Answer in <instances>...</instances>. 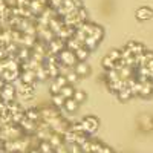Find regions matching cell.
I'll return each mask as SVG.
<instances>
[{"instance_id": "6da1fadb", "label": "cell", "mask_w": 153, "mask_h": 153, "mask_svg": "<svg viewBox=\"0 0 153 153\" xmlns=\"http://www.w3.org/2000/svg\"><path fill=\"white\" fill-rule=\"evenodd\" d=\"M57 60H58V63L60 65H63V66H68V68H74L75 65H76V57H75V52L74 51H71V49H63L61 52H58L57 54Z\"/></svg>"}, {"instance_id": "7a4b0ae2", "label": "cell", "mask_w": 153, "mask_h": 153, "mask_svg": "<svg viewBox=\"0 0 153 153\" xmlns=\"http://www.w3.org/2000/svg\"><path fill=\"white\" fill-rule=\"evenodd\" d=\"M16 94H17L16 86L12 84V83H5L3 87L0 89V100H3L5 103H8V101H12V100H14Z\"/></svg>"}, {"instance_id": "3957f363", "label": "cell", "mask_w": 153, "mask_h": 153, "mask_svg": "<svg viewBox=\"0 0 153 153\" xmlns=\"http://www.w3.org/2000/svg\"><path fill=\"white\" fill-rule=\"evenodd\" d=\"M46 8H48V0H31V5H29L28 9L35 17H38V16L43 14Z\"/></svg>"}, {"instance_id": "277c9868", "label": "cell", "mask_w": 153, "mask_h": 153, "mask_svg": "<svg viewBox=\"0 0 153 153\" xmlns=\"http://www.w3.org/2000/svg\"><path fill=\"white\" fill-rule=\"evenodd\" d=\"M81 127H83V132L84 133H94L98 127V120L95 117H86L81 123Z\"/></svg>"}, {"instance_id": "5b68a950", "label": "cell", "mask_w": 153, "mask_h": 153, "mask_svg": "<svg viewBox=\"0 0 153 153\" xmlns=\"http://www.w3.org/2000/svg\"><path fill=\"white\" fill-rule=\"evenodd\" d=\"M65 48H66V46H65V42L55 37L52 42H49V43H48V52H49V54L57 55V54H58V52H61V51L65 49Z\"/></svg>"}, {"instance_id": "8992f818", "label": "cell", "mask_w": 153, "mask_h": 153, "mask_svg": "<svg viewBox=\"0 0 153 153\" xmlns=\"http://www.w3.org/2000/svg\"><path fill=\"white\" fill-rule=\"evenodd\" d=\"M74 72L78 76H87L91 72V68L87 66L86 61H76V65L74 66Z\"/></svg>"}, {"instance_id": "52a82bcc", "label": "cell", "mask_w": 153, "mask_h": 153, "mask_svg": "<svg viewBox=\"0 0 153 153\" xmlns=\"http://www.w3.org/2000/svg\"><path fill=\"white\" fill-rule=\"evenodd\" d=\"M17 92H19V95L23 97L25 100H29V98H32V95H34V84H22Z\"/></svg>"}, {"instance_id": "ba28073f", "label": "cell", "mask_w": 153, "mask_h": 153, "mask_svg": "<svg viewBox=\"0 0 153 153\" xmlns=\"http://www.w3.org/2000/svg\"><path fill=\"white\" fill-rule=\"evenodd\" d=\"M2 78L5 83H12L14 80H17L19 76H20V71H9V69H5L2 74Z\"/></svg>"}, {"instance_id": "9c48e42d", "label": "cell", "mask_w": 153, "mask_h": 153, "mask_svg": "<svg viewBox=\"0 0 153 153\" xmlns=\"http://www.w3.org/2000/svg\"><path fill=\"white\" fill-rule=\"evenodd\" d=\"M139 95L144 97V98H149V97L153 95V83H152V80H147L146 83H143L141 91H139Z\"/></svg>"}, {"instance_id": "30bf717a", "label": "cell", "mask_w": 153, "mask_h": 153, "mask_svg": "<svg viewBox=\"0 0 153 153\" xmlns=\"http://www.w3.org/2000/svg\"><path fill=\"white\" fill-rule=\"evenodd\" d=\"M20 78L23 84H34L35 81V72L34 71H22L20 72Z\"/></svg>"}, {"instance_id": "8fae6325", "label": "cell", "mask_w": 153, "mask_h": 153, "mask_svg": "<svg viewBox=\"0 0 153 153\" xmlns=\"http://www.w3.org/2000/svg\"><path fill=\"white\" fill-rule=\"evenodd\" d=\"M152 17H153V11H152L150 8H139V9L136 11V19L141 20V22L149 20V19H152Z\"/></svg>"}, {"instance_id": "7c38bea8", "label": "cell", "mask_w": 153, "mask_h": 153, "mask_svg": "<svg viewBox=\"0 0 153 153\" xmlns=\"http://www.w3.org/2000/svg\"><path fill=\"white\" fill-rule=\"evenodd\" d=\"M127 49L132 52V55H139V54H143L146 48L141 45V43H138V42H129V45H127Z\"/></svg>"}, {"instance_id": "4fadbf2b", "label": "cell", "mask_w": 153, "mask_h": 153, "mask_svg": "<svg viewBox=\"0 0 153 153\" xmlns=\"http://www.w3.org/2000/svg\"><path fill=\"white\" fill-rule=\"evenodd\" d=\"M91 37L100 43L101 38L104 37V29L101 28V26H98V25H94V26H92V31H91Z\"/></svg>"}, {"instance_id": "5bb4252c", "label": "cell", "mask_w": 153, "mask_h": 153, "mask_svg": "<svg viewBox=\"0 0 153 153\" xmlns=\"http://www.w3.org/2000/svg\"><path fill=\"white\" fill-rule=\"evenodd\" d=\"M124 87H127V83H126V80H121V78H118L117 81H112V83H109V89L112 92H120L121 89H124Z\"/></svg>"}, {"instance_id": "9a60e30c", "label": "cell", "mask_w": 153, "mask_h": 153, "mask_svg": "<svg viewBox=\"0 0 153 153\" xmlns=\"http://www.w3.org/2000/svg\"><path fill=\"white\" fill-rule=\"evenodd\" d=\"M65 46H66V49H71V51H76L80 46H83V43L81 42H78L75 37H71V38H68V40L65 42Z\"/></svg>"}, {"instance_id": "2e32d148", "label": "cell", "mask_w": 153, "mask_h": 153, "mask_svg": "<svg viewBox=\"0 0 153 153\" xmlns=\"http://www.w3.org/2000/svg\"><path fill=\"white\" fill-rule=\"evenodd\" d=\"M25 118H28V120L37 123L38 120H42V115H40V112H38L37 109H29V110L25 112Z\"/></svg>"}, {"instance_id": "e0dca14e", "label": "cell", "mask_w": 153, "mask_h": 153, "mask_svg": "<svg viewBox=\"0 0 153 153\" xmlns=\"http://www.w3.org/2000/svg\"><path fill=\"white\" fill-rule=\"evenodd\" d=\"M75 52V57L78 61H86V58L89 57V49H86L84 46H80L76 51H74Z\"/></svg>"}, {"instance_id": "ac0fdd59", "label": "cell", "mask_w": 153, "mask_h": 153, "mask_svg": "<svg viewBox=\"0 0 153 153\" xmlns=\"http://www.w3.org/2000/svg\"><path fill=\"white\" fill-rule=\"evenodd\" d=\"M34 72H35V80H37V81H45V80L48 78V72H46V68H45L43 65H42L40 68H37Z\"/></svg>"}, {"instance_id": "d6986e66", "label": "cell", "mask_w": 153, "mask_h": 153, "mask_svg": "<svg viewBox=\"0 0 153 153\" xmlns=\"http://www.w3.org/2000/svg\"><path fill=\"white\" fill-rule=\"evenodd\" d=\"M65 107L68 112H75L76 109H78V103L74 100V98H66V101H65Z\"/></svg>"}, {"instance_id": "ffe728a7", "label": "cell", "mask_w": 153, "mask_h": 153, "mask_svg": "<svg viewBox=\"0 0 153 153\" xmlns=\"http://www.w3.org/2000/svg\"><path fill=\"white\" fill-rule=\"evenodd\" d=\"M74 86L72 84H66V86H63L61 89H60V95H63L65 98H72V95H74Z\"/></svg>"}, {"instance_id": "44dd1931", "label": "cell", "mask_w": 153, "mask_h": 153, "mask_svg": "<svg viewBox=\"0 0 153 153\" xmlns=\"http://www.w3.org/2000/svg\"><path fill=\"white\" fill-rule=\"evenodd\" d=\"M65 101H66V98L63 97V95H60V94H57V95L52 97V103H54V106L58 107V109H61L63 106H65Z\"/></svg>"}, {"instance_id": "7402d4cb", "label": "cell", "mask_w": 153, "mask_h": 153, "mask_svg": "<svg viewBox=\"0 0 153 153\" xmlns=\"http://www.w3.org/2000/svg\"><path fill=\"white\" fill-rule=\"evenodd\" d=\"M98 45V42L97 40H94V38L91 37V35H89V37H86L84 38V42H83V46L86 48V49H89V51H91V49H95V46Z\"/></svg>"}, {"instance_id": "603a6c76", "label": "cell", "mask_w": 153, "mask_h": 153, "mask_svg": "<svg viewBox=\"0 0 153 153\" xmlns=\"http://www.w3.org/2000/svg\"><path fill=\"white\" fill-rule=\"evenodd\" d=\"M130 97H132V92H130L129 87H124V89H121V91L118 92V98H120L121 101H127Z\"/></svg>"}, {"instance_id": "cb8c5ba5", "label": "cell", "mask_w": 153, "mask_h": 153, "mask_svg": "<svg viewBox=\"0 0 153 153\" xmlns=\"http://www.w3.org/2000/svg\"><path fill=\"white\" fill-rule=\"evenodd\" d=\"M106 78H107V81H109V83H112V81H117V80L120 78L118 71H117V69H110V71H107V74H106Z\"/></svg>"}, {"instance_id": "d4e9b609", "label": "cell", "mask_w": 153, "mask_h": 153, "mask_svg": "<svg viewBox=\"0 0 153 153\" xmlns=\"http://www.w3.org/2000/svg\"><path fill=\"white\" fill-rule=\"evenodd\" d=\"M76 19H78L80 23L86 22L87 20V11L84 8H78V9H76Z\"/></svg>"}, {"instance_id": "484cf974", "label": "cell", "mask_w": 153, "mask_h": 153, "mask_svg": "<svg viewBox=\"0 0 153 153\" xmlns=\"http://www.w3.org/2000/svg\"><path fill=\"white\" fill-rule=\"evenodd\" d=\"M103 68H104L106 71L115 69V61H113L112 58H109V57H104V58H103Z\"/></svg>"}, {"instance_id": "4316f807", "label": "cell", "mask_w": 153, "mask_h": 153, "mask_svg": "<svg viewBox=\"0 0 153 153\" xmlns=\"http://www.w3.org/2000/svg\"><path fill=\"white\" fill-rule=\"evenodd\" d=\"M72 98H74V100L76 101V103L80 104V103H83V101L86 100V94H84V92H81V91H75V92H74V95H72Z\"/></svg>"}, {"instance_id": "83f0119b", "label": "cell", "mask_w": 153, "mask_h": 153, "mask_svg": "<svg viewBox=\"0 0 153 153\" xmlns=\"http://www.w3.org/2000/svg\"><path fill=\"white\" fill-rule=\"evenodd\" d=\"M65 76H66V81H68V84H74V83H76V80L80 78V76L76 75L75 72H68Z\"/></svg>"}, {"instance_id": "f1b7e54d", "label": "cell", "mask_w": 153, "mask_h": 153, "mask_svg": "<svg viewBox=\"0 0 153 153\" xmlns=\"http://www.w3.org/2000/svg\"><path fill=\"white\" fill-rule=\"evenodd\" d=\"M109 58H112L113 61H118L120 58H121V51H118V49H113V51H110L109 52V55H107Z\"/></svg>"}, {"instance_id": "f546056e", "label": "cell", "mask_w": 153, "mask_h": 153, "mask_svg": "<svg viewBox=\"0 0 153 153\" xmlns=\"http://www.w3.org/2000/svg\"><path fill=\"white\" fill-rule=\"evenodd\" d=\"M29 5H31V0H16V6H17V8L28 9Z\"/></svg>"}, {"instance_id": "4dcf8cb0", "label": "cell", "mask_w": 153, "mask_h": 153, "mask_svg": "<svg viewBox=\"0 0 153 153\" xmlns=\"http://www.w3.org/2000/svg\"><path fill=\"white\" fill-rule=\"evenodd\" d=\"M54 81H55V83H57L60 87H63V86H66V84H68V81H66V76H65V75H58V76H55Z\"/></svg>"}, {"instance_id": "1f68e13d", "label": "cell", "mask_w": 153, "mask_h": 153, "mask_svg": "<svg viewBox=\"0 0 153 153\" xmlns=\"http://www.w3.org/2000/svg\"><path fill=\"white\" fill-rule=\"evenodd\" d=\"M61 3H63V0H48V6H49V8H52V9L60 8Z\"/></svg>"}, {"instance_id": "d6a6232c", "label": "cell", "mask_w": 153, "mask_h": 153, "mask_svg": "<svg viewBox=\"0 0 153 153\" xmlns=\"http://www.w3.org/2000/svg\"><path fill=\"white\" fill-rule=\"evenodd\" d=\"M60 86L55 83V81H52V83H51V87H49V92L51 94H52V95H57V94H60Z\"/></svg>"}, {"instance_id": "836d02e7", "label": "cell", "mask_w": 153, "mask_h": 153, "mask_svg": "<svg viewBox=\"0 0 153 153\" xmlns=\"http://www.w3.org/2000/svg\"><path fill=\"white\" fill-rule=\"evenodd\" d=\"M144 58L149 63L150 60H153V52H150V51H144Z\"/></svg>"}, {"instance_id": "e575fe53", "label": "cell", "mask_w": 153, "mask_h": 153, "mask_svg": "<svg viewBox=\"0 0 153 153\" xmlns=\"http://www.w3.org/2000/svg\"><path fill=\"white\" fill-rule=\"evenodd\" d=\"M98 153H113V152H112V149H110V147H107V146H103V147L100 149V152H98Z\"/></svg>"}, {"instance_id": "d590c367", "label": "cell", "mask_w": 153, "mask_h": 153, "mask_svg": "<svg viewBox=\"0 0 153 153\" xmlns=\"http://www.w3.org/2000/svg\"><path fill=\"white\" fill-rule=\"evenodd\" d=\"M3 84H5V81H3V78H2V75H0V89L3 87Z\"/></svg>"}, {"instance_id": "8d00e7d4", "label": "cell", "mask_w": 153, "mask_h": 153, "mask_svg": "<svg viewBox=\"0 0 153 153\" xmlns=\"http://www.w3.org/2000/svg\"><path fill=\"white\" fill-rule=\"evenodd\" d=\"M0 61H2V60H0Z\"/></svg>"}]
</instances>
